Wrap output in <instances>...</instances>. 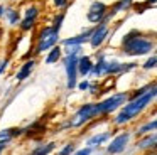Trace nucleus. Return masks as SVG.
<instances>
[{"label":"nucleus","mask_w":157,"mask_h":155,"mask_svg":"<svg viewBox=\"0 0 157 155\" xmlns=\"http://www.w3.org/2000/svg\"><path fill=\"white\" fill-rule=\"evenodd\" d=\"M63 56V47L61 46H54L52 49L48 51V56H46V64H54L61 59Z\"/></svg>","instance_id":"nucleus-14"},{"label":"nucleus","mask_w":157,"mask_h":155,"mask_svg":"<svg viewBox=\"0 0 157 155\" xmlns=\"http://www.w3.org/2000/svg\"><path fill=\"white\" fill-rule=\"evenodd\" d=\"M157 66V56H152L144 62V69H152V67Z\"/></svg>","instance_id":"nucleus-22"},{"label":"nucleus","mask_w":157,"mask_h":155,"mask_svg":"<svg viewBox=\"0 0 157 155\" xmlns=\"http://www.w3.org/2000/svg\"><path fill=\"white\" fill-rule=\"evenodd\" d=\"M155 2H157V0H147L145 3H147V5H150V3H155Z\"/></svg>","instance_id":"nucleus-29"},{"label":"nucleus","mask_w":157,"mask_h":155,"mask_svg":"<svg viewBox=\"0 0 157 155\" xmlns=\"http://www.w3.org/2000/svg\"><path fill=\"white\" fill-rule=\"evenodd\" d=\"M108 32H110V29H108V22H100L98 25L93 29V32H91V37H90V44H91V47L93 49H96V47H100L103 42H105V39L108 37Z\"/></svg>","instance_id":"nucleus-9"},{"label":"nucleus","mask_w":157,"mask_h":155,"mask_svg":"<svg viewBox=\"0 0 157 155\" xmlns=\"http://www.w3.org/2000/svg\"><path fill=\"white\" fill-rule=\"evenodd\" d=\"M154 49V42L139 30H132L122 39V51L127 56H145Z\"/></svg>","instance_id":"nucleus-2"},{"label":"nucleus","mask_w":157,"mask_h":155,"mask_svg":"<svg viewBox=\"0 0 157 155\" xmlns=\"http://www.w3.org/2000/svg\"><path fill=\"white\" fill-rule=\"evenodd\" d=\"M130 140V135L128 133H120L118 137H115L112 140V143L106 147V152H108L110 155H115V153H120V152L125 150L127 143H128Z\"/></svg>","instance_id":"nucleus-10"},{"label":"nucleus","mask_w":157,"mask_h":155,"mask_svg":"<svg viewBox=\"0 0 157 155\" xmlns=\"http://www.w3.org/2000/svg\"><path fill=\"white\" fill-rule=\"evenodd\" d=\"M91 152H93V148H90V147H85V148H81V150L75 152L73 155H90Z\"/></svg>","instance_id":"nucleus-25"},{"label":"nucleus","mask_w":157,"mask_h":155,"mask_svg":"<svg viewBox=\"0 0 157 155\" xmlns=\"http://www.w3.org/2000/svg\"><path fill=\"white\" fill-rule=\"evenodd\" d=\"M81 51H83L81 46L76 47L73 52L66 54L64 61H63L66 71V86H68V89H75L76 84H78V59L81 56Z\"/></svg>","instance_id":"nucleus-4"},{"label":"nucleus","mask_w":157,"mask_h":155,"mask_svg":"<svg viewBox=\"0 0 157 155\" xmlns=\"http://www.w3.org/2000/svg\"><path fill=\"white\" fill-rule=\"evenodd\" d=\"M106 12H108V7H106L103 2H98V0H96V2H93L91 5H90L88 13H86V19H88V22H91V24H100V22H103Z\"/></svg>","instance_id":"nucleus-8"},{"label":"nucleus","mask_w":157,"mask_h":155,"mask_svg":"<svg viewBox=\"0 0 157 155\" xmlns=\"http://www.w3.org/2000/svg\"><path fill=\"white\" fill-rule=\"evenodd\" d=\"M64 17H66L64 10H63L61 13H56V15L52 17V27H56L58 30H61V25H63V22H64Z\"/></svg>","instance_id":"nucleus-21"},{"label":"nucleus","mask_w":157,"mask_h":155,"mask_svg":"<svg viewBox=\"0 0 157 155\" xmlns=\"http://www.w3.org/2000/svg\"><path fill=\"white\" fill-rule=\"evenodd\" d=\"M54 148H56V143L54 142H49V143H46V145H39V147L32 152V155H48V153H51Z\"/></svg>","instance_id":"nucleus-17"},{"label":"nucleus","mask_w":157,"mask_h":155,"mask_svg":"<svg viewBox=\"0 0 157 155\" xmlns=\"http://www.w3.org/2000/svg\"><path fill=\"white\" fill-rule=\"evenodd\" d=\"M93 69V61L90 56H79L78 59V74L81 76H88Z\"/></svg>","instance_id":"nucleus-13"},{"label":"nucleus","mask_w":157,"mask_h":155,"mask_svg":"<svg viewBox=\"0 0 157 155\" xmlns=\"http://www.w3.org/2000/svg\"><path fill=\"white\" fill-rule=\"evenodd\" d=\"M69 0H52V5L56 7V9H64L66 5H68Z\"/></svg>","instance_id":"nucleus-24"},{"label":"nucleus","mask_w":157,"mask_h":155,"mask_svg":"<svg viewBox=\"0 0 157 155\" xmlns=\"http://www.w3.org/2000/svg\"><path fill=\"white\" fill-rule=\"evenodd\" d=\"M59 42V30L52 25H44L37 34V40H36V54L48 52L49 49H52L54 46H58Z\"/></svg>","instance_id":"nucleus-3"},{"label":"nucleus","mask_w":157,"mask_h":155,"mask_svg":"<svg viewBox=\"0 0 157 155\" xmlns=\"http://www.w3.org/2000/svg\"><path fill=\"white\" fill-rule=\"evenodd\" d=\"M154 130H157V120H152V121H149V123H145L144 127H140L137 133L139 135H147V133H150V131H154Z\"/></svg>","instance_id":"nucleus-20"},{"label":"nucleus","mask_w":157,"mask_h":155,"mask_svg":"<svg viewBox=\"0 0 157 155\" xmlns=\"http://www.w3.org/2000/svg\"><path fill=\"white\" fill-rule=\"evenodd\" d=\"M34 67H36V61H34V59H27V61H24V64H22L21 69H19V71H17V74H15V79H17L19 83L25 81V79H27V78L32 74Z\"/></svg>","instance_id":"nucleus-12"},{"label":"nucleus","mask_w":157,"mask_h":155,"mask_svg":"<svg viewBox=\"0 0 157 155\" xmlns=\"http://www.w3.org/2000/svg\"><path fill=\"white\" fill-rule=\"evenodd\" d=\"M110 138V133L106 131V133H98V135H93L91 138H88V142H86V145H88L90 148H95L98 147V145L105 143L106 140Z\"/></svg>","instance_id":"nucleus-15"},{"label":"nucleus","mask_w":157,"mask_h":155,"mask_svg":"<svg viewBox=\"0 0 157 155\" xmlns=\"http://www.w3.org/2000/svg\"><path fill=\"white\" fill-rule=\"evenodd\" d=\"M39 13H41V9L37 5H31L24 10V15H22L21 22H19V27H21L22 32H29V30L34 29Z\"/></svg>","instance_id":"nucleus-7"},{"label":"nucleus","mask_w":157,"mask_h":155,"mask_svg":"<svg viewBox=\"0 0 157 155\" xmlns=\"http://www.w3.org/2000/svg\"><path fill=\"white\" fill-rule=\"evenodd\" d=\"M155 96H157V86L150 88V89H147L144 94H140V96L130 100V103L125 104V106L120 110L118 116L115 118V123L117 125H123V123H127V121H130L132 118H135Z\"/></svg>","instance_id":"nucleus-1"},{"label":"nucleus","mask_w":157,"mask_h":155,"mask_svg":"<svg viewBox=\"0 0 157 155\" xmlns=\"http://www.w3.org/2000/svg\"><path fill=\"white\" fill-rule=\"evenodd\" d=\"M7 66H9V59H5V61H0V76L4 74V71L7 69Z\"/></svg>","instance_id":"nucleus-27"},{"label":"nucleus","mask_w":157,"mask_h":155,"mask_svg":"<svg viewBox=\"0 0 157 155\" xmlns=\"http://www.w3.org/2000/svg\"><path fill=\"white\" fill-rule=\"evenodd\" d=\"M95 116H96V103H86L83 106H79V110L75 113V116L71 120V127H83L86 121H90Z\"/></svg>","instance_id":"nucleus-6"},{"label":"nucleus","mask_w":157,"mask_h":155,"mask_svg":"<svg viewBox=\"0 0 157 155\" xmlns=\"http://www.w3.org/2000/svg\"><path fill=\"white\" fill-rule=\"evenodd\" d=\"M5 17H7V22L10 24V25H15V24L21 22V13H19V10H15V9H7Z\"/></svg>","instance_id":"nucleus-18"},{"label":"nucleus","mask_w":157,"mask_h":155,"mask_svg":"<svg viewBox=\"0 0 157 155\" xmlns=\"http://www.w3.org/2000/svg\"><path fill=\"white\" fill-rule=\"evenodd\" d=\"M155 147H157V145H155Z\"/></svg>","instance_id":"nucleus-30"},{"label":"nucleus","mask_w":157,"mask_h":155,"mask_svg":"<svg viewBox=\"0 0 157 155\" xmlns=\"http://www.w3.org/2000/svg\"><path fill=\"white\" fill-rule=\"evenodd\" d=\"M75 152V143H68L59 150V155H71Z\"/></svg>","instance_id":"nucleus-23"},{"label":"nucleus","mask_w":157,"mask_h":155,"mask_svg":"<svg viewBox=\"0 0 157 155\" xmlns=\"http://www.w3.org/2000/svg\"><path fill=\"white\" fill-rule=\"evenodd\" d=\"M93 29H88L85 32L78 34L75 37H68V39L63 40V47H75V46H83L85 42H90V37H91Z\"/></svg>","instance_id":"nucleus-11"},{"label":"nucleus","mask_w":157,"mask_h":155,"mask_svg":"<svg viewBox=\"0 0 157 155\" xmlns=\"http://www.w3.org/2000/svg\"><path fill=\"white\" fill-rule=\"evenodd\" d=\"M155 145H157V133L149 135V137H145L142 142H139L140 148H149V147H155Z\"/></svg>","instance_id":"nucleus-19"},{"label":"nucleus","mask_w":157,"mask_h":155,"mask_svg":"<svg viewBox=\"0 0 157 155\" xmlns=\"http://www.w3.org/2000/svg\"><path fill=\"white\" fill-rule=\"evenodd\" d=\"M127 98H128L127 93H117L113 96L96 103V115H106V113H112V111L118 110L122 104H125Z\"/></svg>","instance_id":"nucleus-5"},{"label":"nucleus","mask_w":157,"mask_h":155,"mask_svg":"<svg viewBox=\"0 0 157 155\" xmlns=\"http://www.w3.org/2000/svg\"><path fill=\"white\" fill-rule=\"evenodd\" d=\"M24 131L21 130V128H5V130L0 131V140H10V138L14 137H19V135H22Z\"/></svg>","instance_id":"nucleus-16"},{"label":"nucleus","mask_w":157,"mask_h":155,"mask_svg":"<svg viewBox=\"0 0 157 155\" xmlns=\"http://www.w3.org/2000/svg\"><path fill=\"white\" fill-rule=\"evenodd\" d=\"M76 88L81 89V91H85V89H88V88H90V83H88V81H81V83L76 84Z\"/></svg>","instance_id":"nucleus-26"},{"label":"nucleus","mask_w":157,"mask_h":155,"mask_svg":"<svg viewBox=\"0 0 157 155\" xmlns=\"http://www.w3.org/2000/svg\"><path fill=\"white\" fill-rule=\"evenodd\" d=\"M5 12H7V9H5L4 5H0V19H2V17H5Z\"/></svg>","instance_id":"nucleus-28"}]
</instances>
